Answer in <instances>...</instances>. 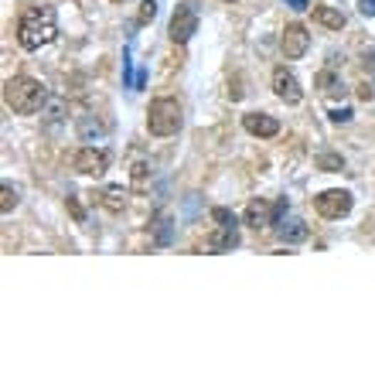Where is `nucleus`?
I'll use <instances>...</instances> for the list:
<instances>
[{
  "instance_id": "a211bd4d",
  "label": "nucleus",
  "mask_w": 375,
  "mask_h": 375,
  "mask_svg": "<svg viewBox=\"0 0 375 375\" xmlns=\"http://www.w3.org/2000/svg\"><path fill=\"white\" fill-rule=\"evenodd\" d=\"M45 106H48V110H45V120H51V123L65 116V99H51V96H48Z\"/></svg>"
},
{
  "instance_id": "f257e3e1",
  "label": "nucleus",
  "mask_w": 375,
  "mask_h": 375,
  "mask_svg": "<svg viewBox=\"0 0 375 375\" xmlns=\"http://www.w3.org/2000/svg\"><path fill=\"white\" fill-rule=\"evenodd\" d=\"M58 38V14L51 4H31L17 17V45L24 51H38V48L51 45Z\"/></svg>"
},
{
  "instance_id": "6ab92c4d",
  "label": "nucleus",
  "mask_w": 375,
  "mask_h": 375,
  "mask_svg": "<svg viewBox=\"0 0 375 375\" xmlns=\"http://www.w3.org/2000/svg\"><path fill=\"white\" fill-rule=\"evenodd\" d=\"M157 17V0H143L140 4V14H137V24H150V21H154Z\"/></svg>"
},
{
  "instance_id": "ddd939ff",
  "label": "nucleus",
  "mask_w": 375,
  "mask_h": 375,
  "mask_svg": "<svg viewBox=\"0 0 375 375\" xmlns=\"http://www.w3.org/2000/svg\"><path fill=\"white\" fill-rule=\"evenodd\" d=\"M126 198H130V195H126L123 188L120 185H110L106 188V191H103V195H99V202H103V208H106V212H113V215H120V212H126Z\"/></svg>"
},
{
  "instance_id": "6e6552de",
  "label": "nucleus",
  "mask_w": 375,
  "mask_h": 375,
  "mask_svg": "<svg viewBox=\"0 0 375 375\" xmlns=\"http://www.w3.org/2000/svg\"><path fill=\"white\" fill-rule=\"evenodd\" d=\"M273 93L280 103L287 106H300V99H304V89H300V78L290 72V68H277L273 72Z\"/></svg>"
},
{
  "instance_id": "5701e85b",
  "label": "nucleus",
  "mask_w": 375,
  "mask_h": 375,
  "mask_svg": "<svg viewBox=\"0 0 375 375\" xmlns=\"http://www.w3.org/2000/svg\"><path fill=\"white\" fill-rule=\"evenodd\" d=\"M331 120H334V123H348V120H351V110H334Z\"/></svg>"
},
{
  "instance_id": "bb28decb",
  "label": "nucleus",
  "mask_w": 375,
  "mask_h": 375,
  "mask_svg": "<svg viewBox=\"0 0 375 375\" xmlns=\"http://www.w3.org/2000/svg\"><path fill=\"white\" fill-rule=\"evenodd\" d=\"M225 4H235V0H225Z\"/></svg>"
},
{
  "instance_id": "a878e982",
  "label": "nucleus",
  "mask_w": 375,
  "mask_h": 375,
  "mask_svg": "<svg viewBox=\"0 0 375 375\" xmlns=\"http://www.w3.org/2000/svg\"><path fill=\"white\" fill-rule=\"evenodd\" d=\"M113 4H123V0H113Z\"/></svg>"
},
{
  "instance_id": "f8f14e48",
  "label": "nucleus",
  "mask_w": 375,
  "mask_h": 375,
  "mask_svg": "<svg viewBox=\"0 0 375 375\" xmlns=\"http://www.w3.org/2000/svg\"><path fill=\"white\" fill-rule=\"evenodd\" d=\"M314 89H317L321 96H341L344 82H341V76H338L334 68H321V72L314 76Z\"/></svg>"
},
{
  "instance_id": "f03ea898",
  "label": "nucleus",
  "mask_w": 375,
  "mask_h": 375,
  "mask_svg": "<svg viewBox=\"0 0 375 375\" xmlns=\"http://www.w3.org/2000/svg\"><path fill=\"white\" fill-rule=\"evenodd\" d=\"M48 89L45 82H38L34 76H14L4 82V106L17 116H31V113L45 110Z\"/></svg>"
},
{
  "instance_id": "7ed1b4c3",
  "label": "nucleus",
  "mask_w": 375,
  "mask_h": 375,
  "mask_svg": "<svg viewBox=\"0 0 375 375\" xmlns=\"http://www.w3.org/2000/svg\"><path fill=\"white\" fill-rule=\"evenodd\" d=\"M181 123H185V110L171 96H160V99H154L147 106V130L154 137H174L181 130Z\"/></svg>"
},
{
  "instance_id": "4be33fe9",
  "label": "nucleus",
  "mask_w": 375,
  "mask_h": 375,
  "mask_svg": "<svg viewBox=\"0 0 375 375\" xmlns=\"http://www.w3.org/2000/svg\"><path fill=\"white\" fill-rule=\"evenodd\" d=\"M359 11L365 17H375V0H359Z\"/></svg>"
},
{
  "instance_id": "393cba45",
  "label": "nucleus",
  "mask_w": 375,
  "mask_h": 375,
  "mask_svg": "<svg viewBox=\"0 0 375 375\" xmlns=\"http://www.w3.org/2000/svg\"><path fill=\"white\" fill-rule=\"evenodd\" d=\"M287 4H290L294 11H307V0H287Z\"/></svg>"
},
{
  "instance_id": "4468645a",
  "label": "nucleus",
  "mask_w": 375,
  "mask_h": 375,
  "mask_svg": "<svg viewBox=\"0 0 375 375\" xmlns=\"http://www.w3.org/2000/svg\"><path fill=\"white\" fill-rule=\"evenodd\" d=\"M314 21H317L321 28H328V31H341L344 24H348L338 7H314Z\"/></svg>"
},
{
  "instance_id": "dca6fc26",
  "label": "nucleus",
  "mask_w": 375,
  "mask_h": 375,
  "mask_svg": "<svg viewBox=\"0 0 375 375\" xmlns=\"http://www.w3.org/2000/svg\"><path fill=\"white\" fill-rule=\"evenodd\" d=\"M317 171H344V157L341 154H317Z\"/></svg>"
},
{
  "instance_id": "2eb2a0df",
  "label": "nucleus",
  "mask_w": 375,
  "mask_h": 375,
  "mask_svg": "<svg viewBox=\"0 0 375 375\" xmlns=\"http://www.w3.org/2000/svg\"><path fill=\"white\" fill-rule=\"evenodd\" d=\"M280 229H277V235H280L283 242H300V239H307V225L300 219H290V222H277Z\"/></svg>"
},
{
  "instance_id": "39448f33",
  "label": "nucleus",
  "mask_w": 375,
  "mask_h": 375,
  "mask_svg": "<svg viewBox=\"0 0 375 375\" xmlns=\"http://www.w3.org/2000/svg\"><path fill=\"white\" fill-rule=\"evenodd\" d=\"M174 45H188L195 34H198V11L191 4H178L171 14V28H168Z\"/></svg>"
},
{
  "instance_id": "aec40b11",
  "label": "nucleus",
  "mask_w": 375,
  "mask_h": 375,
  "mask_svg": "<svg viewBox=\"0 0 375 375\" xmlns=\"http://www.w3.org/2000/svg\"><path fill=\"white\" fill-rule=\"evenodd\" d=\"M212 219L219 222V225H225V222H235V215L229 208H212Z\"/></svg>"
},
{
  "instance_id": "0eeeda50",
  "label": "nucleus",
  "mask_w": 375,
  "mask_h": 375,
  "mask_svg": "<svg viewBox=\"0 0 375 375\" xmlns=\"http://www.w3.org/2000/svg\"><path fill=\"white\" fill-rule=\"evenodd\" d=\"M307 48H311V34H307V28L304 24H287L280 34V51L290 58V62H297V58H304L307 55Z\"/></svg>"
},
{
  "instance_id": "9b49d317",
  "label": "nucleus",
  "mask_w": 375,
  "mask_h": 375,
  "mask_svg": "<svg viewBox=\"0 0 375 375\" xmlns=\"http://www.w3.org/2000/svg\"><path fill=\"white\" fill-rule=\"evenodd\" d=\"M239 242L242 239H239V225L235 222H225V225H219L215 232L208 235V250L212 252H232Z\"/></svg>"
},
{
  "instance_id": "1a4fd4ad",
  "label": "nucleus",
  "mask_w": 375,
  "mask_h": 375,
  "mask_svg": "<svg viewBox=\"0 0 375 375\" xmlns=\"http://www.w3.org/2000/svg\"><path fill=\"white\" fill-rule=\"evenodd\" d=\"M242 130H246L250 137L269 140V137H277V133H280V120H277V116H269V113H246V116H242Z\"/></svg>"
},
{
  "instance_id": "20e7f679",
  "label": "nucleus",
  "mask_w": 375,
  "mask_h": 375,
  "mask_svg": "<svg viewBox=\"0 0 375 375\" xmlns=\"http://www.w3.org/2000/svg\"><path fill=\"white\" fill-rule=\"evenodd\" d=\"M351 191H344V188H331V191H321L317 198H314V208H317V215H324V219H344L348 212H351Z\"/></svg>"
},
{
  "instance_id": "f3484780",
  "label": "nucleus",
  "mask_w": 375,
  "mask_h": 375,
  "mask_svg": "<svg viewBox=\"0 0 375 375\" xmlns=\"http://www.w3.org/2000/svg\"><path fill=\"white\" fill-rule=\"evenodd\" d=\"M14 208H17V191L11 185H4V188H0V212H4V215H11Z\"/></svg>"
},
{
  "instance_id": "423d86ee",
  "label": "nucleus",
  "mask_w": 375,
  "mask_h": 375,
  "mask_svg": "<svg viewBox=\"0 0 375 375\" xmlns=\"http://www.w3.org/2000/svg\"><path fill=\"white\" fill-rule=\"evenodd\" d=\"M72 168L86 178H103L110 171V150L103 147H78L76 157H72Z\"/></svg>"
},
{
  "instance_id": "b1692460",
  "label": "nucleus",
  "mask_w": 375,
  "mask_h": 375,
  "mask_svg": "<svg viewBox=\"0 0 375 375\" xmlns=\"http://www.w3.org/2000/svg\"><path fill=\"white\" fill-rule=\"evenodd\" d=\"M143 174H147V164L137 160V164H133V181H143Z\"/></svg>"
},
{
  "instance_id": "9d476101",
  "label": "nucleus",
  "mask_w": 375,
  "mask_h": 375,
  "mask_svg": "<svg viewBox=\"0 0 375 375\" xmlns=\"http://www.w3.org/2000/svg\"><path fill=\"white\" fill-rule=\"evenodd\" d=\"M242 222L250 225V229H266V225H277V205L263 202V198H252L250 205H246V212H242Z\"/></svg>"
},
{
  "instance_id": "412c9836",
  "label": "nucleus",
  "mask_w": 375,
  "mask_h": 375,
  "mask_svg": "<svg viewBox=\"0 0 375 375\" xmlns=\"http://www.w3.org/2000/svg\"><path fill=\"white\" fill-rule=\"evenodd\" d=\"M65 208H68V212L76 215V222H86V212H82V205H78L76 198H68V202H65Z\"/></svg>"
}]
</instances>
